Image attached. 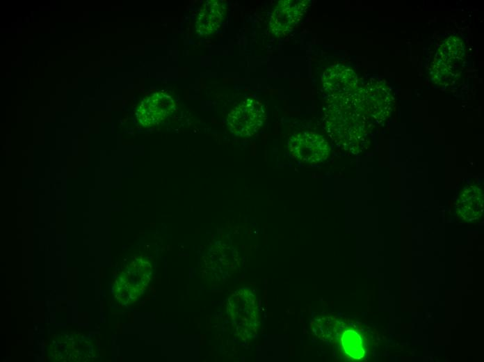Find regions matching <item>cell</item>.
Here are the masks:
<instances>
[{
  "label": "cell",
  "mask_w": 484,
  "mask_h": 362,
  "mask_svg": "<svg viewBox=\"0 0 484 362\" xmlns=\"http://www.w3.org/2000/svg\"><path fill=\"white\" fill-rule=\"evenodd\" d=\"M465 47L460 38L451 36L442 44L439 54L443 61L459 60L465 55Z\"/></svg>",
  "instance_id": "10"
},
{
  "label": "cell",
  "mask_w": 484,
  "mask_h": 362,
  "mask_svg": "<svg viewBox=\"0 0 484 362\" xmlns=\"http://www.w3.org/2000/svg\"><path fill=\"white\" fill-rule=\"evenodd\" d=\"M288 150L293 157L312 164L326 159L330 148L322 135L306 131L296 132L289 138Z\"/></svg>",
  "instance_id": "3"
},
{
  "label": "cell",
  "mask_w": 484,
  "mask_h": 362,
  "mask_svg": "<svg viewBox=\"0 0 484 362\" xmlns=\"http://www.w3.org/2000/svg\"><path fill=\"white\" fill-rule=\"evenodd\" d=\"M229 310L239 332L251 337L257 331L259 316L256 297L252 292L242 289L236 292L229 300Z\"/></svg>",
  "instance_id": "4"
},
{
  "label": "cell",
  "mask_w": 484,
  "mask_h": 362,
  "mask_svg": "<svg viewBox=\"0 0 484 362\" xmlns=\"http://www.w3.org/2000/svg\"><path fill=\"white\" fill-rule=\"evenodd\" d=\"M265 120L266 111L261 102L248 98L229 112L227 123L234 135L250 137L260 129Z\"/></svg>",
  "instance_id": "2"
},
{
  "label": "cell",
  "mask_w": 484,
  "mask_h": 362,
  "mask_svg": "<svg viewBox=\"0 0 484 362\" xmlns=\"http://www.w3.org/2000/svg\"><path fill=\"white\" fill-rule=\"evenodd\" d=\"M312 327L314 333L320 338L329 339L346 359L362 361L368 354L366 336L355 326L324 318L318 320L317 324L313 323Z\"/></svg>",
  "instance_id": "1"
},
{
  "label": "cell",
  "mask_w": 484,
  "mask_h": 362,
  "mask_svg": "<svg viewBox=\"0 0 484 362\" xmlns=\"http://www.w3.org/2000/svg\"><path fill=\"white\" fill-rule=\"evenodd\" d=\"M323 90L333 97L350 94L357 88V77L355 72L343 65L329 67L322 74Z\"/></svg>",
  "instance_id": "7"
},
{
  "label": "cell",
  "mask_w": 484,
  "mask_h": 362,
  "mask_svg": "<svg viewBox=\"0 0 484 362\" xmlns=\"http://www.w3.org/2000/svg\"><path fill=\"white\" fill-rule=\"evenodd\" d=\"M175 109L172 97L163 93H156L145 98L139 105L136 117L143 126L161 123Z\"/></svg>",
  "instance_id": "6"
},
{
  "label": "cell",
  "mask_w": 484,
  "mask_h": 362,
  "mask_svg": "<svg viewBox=\"0 0 484 362\" xmlns=\"http://www.w3.org/2000/svg\"><path fill=\"white\" fill-rule=\"evenodd\" d=\"M308 1L282 0L274 8L269 22L271 32L277 37L287 35L301 20Z\"/></svg>",
  "instance_id": "5"
},
{
  "label": "cell",
  "mask_w": 484,
  "mask_h": 362,
  "mask_svg": "<svg viewBox=\"0 0 484 362\" xmlns=\"http://www.w3.org/2000/svg\"><path fill=\"white\" fill-rule=\"evenodd\" d=\"M225 8L217 0L207 1L200 8L196 17L195 29L201 36L215 32L223 20Z\"/></svg>",
  "instance_id": "8"
},
{
  "label": "cell",
  "mask_w": 484,
  "mask_h": 362,
  "mask_svg": "<svg viewBox=\"0 0 484 362\" xmlns=\"http://www.w3.org/2000/svg\"><path fill=\"white\" fill-rule=\"evenodd\" d=\"M457 211L461 219L475 221L483 214V194L477 186H470L463 190L457 203Z\"/></svg>",
  "instance_id": "9"
}]
</instances>
